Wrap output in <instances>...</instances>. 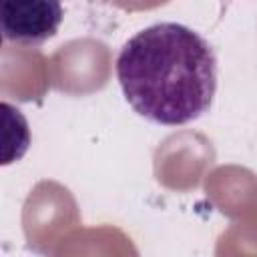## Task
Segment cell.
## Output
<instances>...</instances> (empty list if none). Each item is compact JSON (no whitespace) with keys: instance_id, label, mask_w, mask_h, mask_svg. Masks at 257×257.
Listing matches in <instances>:
<instances>
[{"instance_id":"6da1fadb","label":"cell","mask_w":257,"mask_h":257,"mask_svg":"<svg viewBox=\"0 0 257 257\" xmlns=\"http://www.w3.org/2000/svg\"><path fill=\"white\" fill-rule=\"evenodd\" d=\"M126 102L147 120L179 126L203 116L217 90L211 44L189 26L159 22L137 32L116 58Z\"/></svg>"},{"instance_id":"7a4b0ae2","label":"cell","mask_w":257,"mask_h":257,"mask_svg":"<svg viewBox=\"0 0 257 257\" xmlns=\"http://www.w3.org/2000/svg\"><path fill=\"white\" fill-rule=\"evenodd\" d=\"M62 16V0H2V36L36 48L58 32Z\"/></svg>"}]
</instances>
